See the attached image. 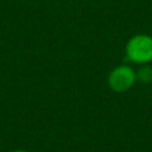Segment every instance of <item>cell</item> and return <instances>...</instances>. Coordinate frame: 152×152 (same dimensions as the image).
Wrapping results in <instances>:
<instances>
[{
    "label": "cell",
    "instance_id": "1",
    "mask_svg": "<svg viewBox=\"0 0 152 152\" xmlns=\"http://www.w3.org/2000/svg\"><path fill=\"white\" fill-rule=\"evenodd\" d=\"M126 58L131 63L144 66L152 61V36L147 34L134 35L126 44Z\"/></svg>",
    "mask_w": 152,
    "mask_h": 152
},
{
    "label": "cell",
    "instance_id": "2",
    "mask_svg": "<svg viewBox=\"0 0 152 152\" xmlns=\"http://www.w3.org/2000/svg\"><path fill=\"white\" fill-rule=\"evenodd\" d=\"M137 80V75L132 67L123 64L118 66L108 75V87L113 92H127L134 87Z\"/></svg>",
    "mask_w": 152,
    "mask_h": 152
},
{
    "label": "cell",
    "instance_id": "3",
    "mask_svg": "<svg viewBox=\"0 0 152 152\" xmlns=\"http://www.w3.org/2000/svg\"><path fill=\"white\" fill-rule=\"evenodd\" d=\"M136 75H137V79H140V80L144 81V83H148V81L152 80V68L148 67L147 64H144V66L136 72Z\"/></svg>",
    "mask_w": 152,
    "mask_h": 152
},
{
    "label": "cell",
    "instance_id": "4",
    "mask_svg": "<svg viewBox=\"0 0 152 152\" xmlns=\"http://www.w3.org/2000/svg\"><path fill=\"white\" fill-rule=\"evenodd\" d=\"M12 152H27V151H24V150H16V151H12Z\"/></svg>",
    "mask_w": 152,
    "mask_h": 152
}]
</instances>
